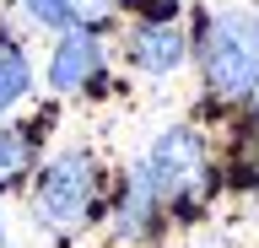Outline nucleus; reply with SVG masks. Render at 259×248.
<instances>
[{
	"instance_id": "39448f33",
	"label": "nucleus",
	"mask_w": 259,
	"mask_h": 248,
	"mask_svg": "<svg viewBox=\"0 0 259 248\" xmlns=\"http://www.w3.org/2000/svg\"><path fill=\"white\" fill-rule=\"evenodd\" d=\"M130 60L135 70H151V76H167V70L184 65V27L178 22H146L130 33Z\"/></svg>"
},
{
	"instance_id": "f03ea898",
	"label": "nucleus",
	"mask_w": 259,
	"mask_h": 248,
	"mask_svg": "<svg viewBox=\"0 0 259 248\" xmlns=\"http://www.w3.org/2000/svg\"><path fill=\"white\" fill-rule=\"evenodd\" d=\"M97 211V162L87 151H65L38 173V194H32V216L49 232H76L87 216Z\"/></svg>"
},
{
	"instance_id": "20e7f679",
	"label": "nucleus",
	"mask_w": 259,
	"mask_h": 248,
	"mask_svg": "<svg viewBox=\"0 0 259 248\" xmlns=\"http://www.w3.org/2000/svg\"><path fill=\"white\" fill-rule=\"evenodd\" d=\"M103 70V43L92 38V27H70L60 38V49L49 54V86L54 92H81L87 81H97Z\"/></svg>"
},
{
	"instance_id": "1a4fd4ad",
	"label": "nucleus",
	"mask_w": 259,
	"mask_h": 248,
	"mask_svg": "<svg viewBox=\"0 0 259 248\" xmlns=\"http://www.w3.org/2000/svg\"><path fill=\"white\" fill-rule=\"evenodd\" d=\"M113 6L119 0H65V17H70V27H97L103 17H113Z\"/></svg>"
},
{
	"instance_id": "9d476101",
	"label": "nucleus",
	"mask_w": 259,
	"mask_h": 248,
	"mask_svg": "<svg viewBox=\"0 0 259 248\" xmlns=\"http://www.w3.org/2000/svg\"><path fill=\"white\" fill-rule=\"evenodd\" d=\"M27 6L32 22H44V27H65L70 33V17H65V0H22Z\"/></svg>"
},
{
	"instance_id": "9b49d317",
	"label": "nucleus",
	"mask_w": 259,
	"mask_h": 248,
	"mask_svg": "<svg viewBox=\"0 0 259 248\" xmlns=\"http://www.w3.org/2000/svg\"><path fill=\"white\" fill-rule=\"evenodd\" d=\"M0 248H6V221H0Z\"/></svg>"
},
{
	"instance_id": "0eeeda50",
	"label": "nucleus",
	"mask_w": 259,
	"mask_h": 248,
	"mask_svg": "<svg viewBox=\"0 0 259 248\" xmlns=\"http://www.w3.org/2000/svg\"><path fill=\"white\" fill-rule=\"evenodd\" d=\"M32 92V70H27V54L16 38H0V119L11 114L16 103Z\"/></svg>"
},
{
	"instance_id": "423d86ee",
	"label": "nucleus",
	"mask_w": 259,
	"mask_h": 248,
	"mask_svg": "<svg viewBox=\"0 0 259 248\" xmlns=\"http://www.w3.org/2000/svg\"><path fill=\"white\" fill-rule=\"evenodd\" d=\"M157 205H162V200H157V189H151V178L135 167V178H130L124 200H119V237H146V227H151V211H157Z\"/></svg>"
},
{
	"instance_id": "f8f14e48",
	"label": "nucleus",
	"mask_w": 259,
	"mask_h": 248,
	"mask_svg": "<svg viewBox=\"0 0 259 248\" xmlns=\"http://www.w3.org/2000/svg\"><path fill=\"white\" fill-rule=\"evenodd\" d=\"M254 114H259V108H254Z\"/></svg>"
},
{
	"instance_id": "6e6552de",
	"label": "nucleus",
	"mask_w": 259,
	"mask_h": 248,
	"mask_svg": "<svg viewBox=\"0 0 259 248\" xmlns=\"http://www.w3.org/2000/svg\"><path fill=\"white\" fill-rule=\"evenodd\" d=\"M32 167V146L22 130H0V189L22 183V173Z\"/></svg>"
},
{
	"instance_id": "7ed1b4c3",
	"label": "nucleus",
	"mask_w": 259,
	"mask_h": 248,
	"mask_svg": "<svg viewBox=\"0 0 259 248\" xmlns=\"http://www.w3.org/2000/svg\"><path fill=\"white\" fill-rule=\"evenodd\" d=\"M141 173L151 178L162 205H178V200H189L200 183H205V146H200V135L189 124H173L167 135H157V146L146 151Z\"/></svg>"
},
{
	"instance_id": "f257e3e1",
	"label": "nucleus",
	"mask_w": 259,
	"mask_h": 248,
	"mask_svg": "<svg viewBox=\"0 0 259 248\" xmlns=\"http://www.w3.org/2000/svg\"><path fill=\"white\" fill-rule=\"evenodd\" d=\"M205 81L216 97H248L259 92V17L254 11H222L205 33Z\"/></svg>"
}]
</instances>
